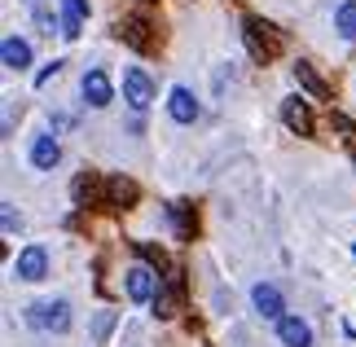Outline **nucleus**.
<instances>
[{"label":"nucleus","instance_id":"cd10ccee","mask_svg":"<svg viewBox=\"0 0 356 347\" xmlns=\"http://www.w3.org/2000/svg\"><path fill=\"white\" fill-rule=\"evenodd\" d=\"M352 159H356V154H352Z\"/></svg>","mask_w":356,"mask_h":347},{"label":"nucleus","instance_id":"a878e982","mask_svg":"<svg viewBox=\"0 0 356 347\" xmlns=\"http://www.w3.org/2000/svg\"><path fill=\"white\" fill-rule=\"evenodd\" d=\"M26 5H31V9H40V5H44V0H26Z\"/></svg>","mask_w":356,"mask_h":347},{"label":"nucleus","instance_id":"9d476101","mask_svg":"<svg viewBox=\"0 0 356 347\" xmlns=\"http://www.w3.org/2000/svg\"><path fill=\"white\" fill-rule=\"evenodd\" d=\"M168 115H172L176 123H194V119H198V97L189 92L185 84H176V88L168 92Z\"/></svg>","mask_w":356,"mask_h":347},{"label":"nucleus","instance_id":"393cba45","mask_svg":"<svg viewBox=\"0 0 356 347\" xmlns=\"http://www.w3.org/2000/svg\"><path fill=\"white\" fill-rule=\"evenodd\" d=\"M136 251H141L149 264H159V268H163V264H168V259H163V251H154V246H136Z\"/></svg>","mask_w":356,"mask_h":347},{"label":"nucleus","instance_id":"b1692460","mask_svg":"<svg viewBox=\"0 0 356 347\" xmlns=\"http://www.w3.org/2000/svg\"><path fill=\"white\" fill-rule=\"evenodd\" d=\"M58 71H62V62H49V66H44V71H40V75H35V88H44V84H49V79H53V75H58Z\"/></svg>","mask_w":356,"mask_h":347},{"label":"nucleus","instance_id":"6e6552de","mask_svg":"<svg viewBox=\"0 0 356 347\" xmlns=\"http://www.w3.org/2000/svg\"><path fill=\"white\" fill-rule=\"evenodd\" d=\"M13 273H18L22 282H40V277L49 273V251H44V246H26V251H18Z\"/></svg>","mask_w":356,"mask_h":347},{"label":"nucleus","instance_id":"6ab92c4d","mask_svg":"<svg viewBox=\"0 0 356 347\" xmlns=\"http://www.w3.org/2000/svg\"><path fill=\"white\" fill-rule=\"evenodd\" d=\"M149 303H154V316H172L176 312V290L168 282H159V290H154V299H149Z\"/></svg>","mask_w":356,"mask_h":347},{"label":"nucleus","instance_id":"423d86ee","mask_svg":"<svg viewBox=\"0 0 356 347\" xmlns=\"http://www.w3.org/2000/svg\"><path fill=\"white\" fill-rule=\"evenodd\" d=\"M159 290V273L145 268V264H136V268H128V299L132 303H149Z\"/></svg>","mask_w":356,"mask_h":347},{"label":"nucleus","instance_id":"ddd939ff","mask_svg":"<svg viewBox=\"0 0 356 347\" xmlns=\"http://www.w3.org/2000/svg\"><path fill=\"white\" fill-rule=\"evenodd\" d=\"M0 62H5L9 71H26V66H31V45L18 40V35H5L0 40Z\"/></svg>","mask_w":356,"mask_h":347},{"label":"nucleus","instance_id":"f8f14e48","mask_svg":"<svg viewBox=\"0 0 356 347\" xmlns=\"http://www.w3.org/2000/svg\"><path fill=\"white\" fill-rule=\"evenodd\" d=\"M282 123L291 132H299V136H312V115H308V106L299 102V97H286L282 102Z\"/></svg>","mask_w":356,"mask_h":347},{"label":"nucleus","instance_id":"5701e85b","mask_svg":"<svg viewBox=\"0 0 356 347\" xmlns=\"http://www.w3.org/2000/svg\"><path fill=\"white\" fill-rule=\"evenodd\" d=\"M111 325H115V316H111V312H102V316H97V330H92V334H97V343H106V334H111Z\"/></svg>","mask_w":356,"mask_h":347},{"label":"nucleus","instance_id":"4be33fe9","mask_svg":"<svg viewBox=\"0 0 356 347\" xmlns=\"http://www.w3.org/2000/svg\"><path fill=\"white\" fill-rule=\"evenodd\" d=\"M330 128H339V136H352V132H356V128H352V119H348V115H339V110L330 115Z\"/></svg>","mask_w":356,"mask_h":347},{"label":"nucleus","instance_id":"4468645a","mask_svg":"<svg viewBox=\"0 0 356 347\" xmlns=\"http://www.w3.org/2000/svg\"><path fill=\"white\" fill-rule=\"evenodd\" d=\"M71 193H75V202H79V207H88V202H106V180H97L92 172H79V176H75V185H71Z\"/></svg>","mask_w":356,"mask_h":347},{"label":"nucleus","instance_id":"0eeeda50","mask_svg":"<svg viewBox=\"0 0 356 347\" xmlns=\"http://www.w3.org/2000/svg\"><path fill=\"white\" fill-rule=\"evenodd\" d=\"M295 84L304 88V92L312 97V102H334V92H330V84H325V79H321L317 71H312V62H304V58L295 62Z\"/></svg>","mask_w":356,"mask_h":347},{"label":"nucleus","instance_id":"7ed1b4c3","mask_svg":"<svg viewBox=\"0 0 356 347\" xmlns=\"http://www.w3.org/2000/svg\"><path fill=\"white\" fill-rule=\"evenodd\" d=\"M79 92H84V102L92 110H106L111 97H115V84H111V75H106L102 66H92V71H84V79H79Z\"/></svg>","mask_w":356,"mask_h":347},{"label":"nucleus","instance_id":"1a4fd4ad","mask_svg":"<svg viewBox=\"0 0 356 347\" xmlns=\"http://www.w3.org/2000/svg\"><path fill=\"white\" fill-rule=\"evenodd\" d=\"M58 163H62V145H58V136H53V132L35 136V141H31V168H40V172H53Z\"/></svg>","mask_w":356,"mask_h":347},{"label":"nucleus","instance_id":"20e7f679","mask_svg":"<svg viewBox=\"0 0 356 347\" xmlns=\"http://www.w3.org/2000/svg\"><path fill=\"white\" fill-rule=\"evenodd\" d=\"M123 97H128L132 110H145L154 102V79H149L141 66H128V71H123Z\"/></svg>","mask_w":356,"mask_h":347},{"label":"nucleus","instance_id":"bb28decb","mask_svg":"<svg viewBox=\"0 0 356 347\" xmlns=\"http://www.w3.org/2000/svg\"><path fill=\"white\" fill-rule=\"evenodd\" d=\"M352 255H356V246H352Z\"/></svg>","mask_w":356,"mask_h":347},{"label":"nucleus","instance_id":"2eb2a0df","mask_svg":"<svg viewBox=\"0 0 356 347\" xmlns=\"http://www.w3.org/2000/svg\"><path fill=\"white\" fill-rule=\"evenodd\" d=\"M106 202L111 207H132L136 202V185L128 176H106Z\"/></svg>","mask_w":356,"mask_h":347},{"label":"nucleus","instance_id":"f03ea898","mask_svg":"<svg viewBox=\"0 0 356 347\" xmlns=\"http://www.w3.org/2000/svg\"><path fill=\"white\" fill-rule=\"evenodd\" d=\"M26 325L40 334H66L71 330V303L66 299H35L26 308Z\"/></svg>","mask_w":356,"mask_h":347},{"label":"nucleus","instance_id":"a211bd4d","mask_svg":"<svg viewBox=\"0 0 356 347\" xmlns=\"http://www.w3.org/2000/svg\"><path fill=\"white\" fill-rule=\"evenodd\" d=\"M119 35L128 40L136 53H145V49H149V35H145V22H141V18H128V22L119 26Z\"/></svg>","mask_w":356,"mask_h":347},{"label":"nucleus","instance_id":"f3484780","mask_svg":"<svg viewBox=\"0 0 356 347\" xmlns=\"http://www.w3.org/2000/svg\"><path fill=\"white\" fill-rule=\"evenodd\" d=\"M334 31L348 40V45H356V0H343V5L334 9Z\"/></svg>","mask_w":356,"mask_h":347},{"label":"nucleus","instance_id":"412c9836","mask_svg":"<svg viewBox=\"0 0 356 347\" xmlns=\"http://www.w3.org/2000/svg\"><path fill=\"white\" fill-rule=\"evenodd\" d=\"M0 225H5V238H13V233H22V216L13 211V202L0 207Z\"/></svg>","mask_w":356,"mask_h":347},{"label":"nucleus","instance_id":"f257e3e1","mask_svg":"<svg viewBox=\"0 0 356 347\" xmlns=\"http://www.w3.org/2000/svg\"><path fill=\"white\" fill-rule=\"evenodd\" d=\"M242 40H246V53H251L255 62H273L286 49V35L273 22H259V18H246L242 22Z\"/></svg>","mask_w":356,"mask_h":347},{"label":"nucleus","instance_id":"aec40b11","mask_svg":"<svg viewBox=\"0 0 356 347\" xmlns=\"http://www.w3.org/2000/svg\"><path fill=\"white\" fill-rule=\"evenodd\" d=\"M168 216H172V225H176V238H194V229H189V211H185V202H168Z\"/></svg>","mask_w":356,"mask_h":347},{"label":"nucleus","instance_id":"dca6fc26","mask_svg":"<svg viewBox=\"0 0 356 347\" xmlns=\"http://www.w3.org/2000/svg\"><path fill=\"white\" fill-rule=\"evenodd\" d=\"M88 18V0H66V18H62V35L79 40V26Z\"/></svg>","mask_w":356,"mask_h":347},{"label":"nucleus","instance_id":"39448f33","mask_svg":"<svg viewBox=\"0 0 356 347\" xmlns=\"http://www.w3.org/2000/svg\"><path fill=\"white\" fill-rule=\"evenodd\" d=\"M251 303H255V312L264 316V321H282V308H286V299H282V290L273 286V282H259L255 290H251Z\"/></svg>","mask_w":356,"mask_h":347},{"label":"nucleus","instance_id":"9b49d317","mask_svg":"<svg viewBox=\"0 0 356 347\" xmlns=\"http://www.w3.org/2000/svg\"><path fill=\"white\" fill-rule=\"evenodd\" d=\"M277 339H282V347H312V325L304 321V316H282Z\"/></svg>","mask_w":356,"mask_h":347}]
</instances>
